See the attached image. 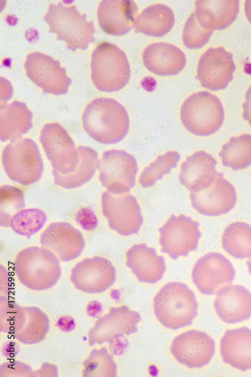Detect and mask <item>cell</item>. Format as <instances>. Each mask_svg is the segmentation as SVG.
Wrapping results in <instances>:
<instances>
[{
	"instance_id": "cell-1",
	"label": "cell",
	"mask_w": 251,
	"mask_h": 377,
	"mask_svg": "<svg viewBox=\"0 0 251 377\" xmlns=\"http://www.w3.org/2000/svg\"><path fill=\"white\" fill-rule=\"evenodd\" d=\"M82 121L85 132L94 141L104 145L122 140L130 126L126 108L116 100L103 97L94 99L86 105Z\"/></svg>"
},
{
	"instance_id": "cell-2",
	"label": "cell",
	"mask_w": 251,
	"mask_h": 377,
	"mask_svg": "<svg viewBox=\"0 0 251 377\" xmlns=\"http://www.w3.org/2000/svg\"><path fill=\"white\" fill-rule=\"evenodd\" d=\"M14 270L23 286L36 291L51 288L62 274L60 260L43 246H31L20 251L15 259Z\"/></svg>"
},
{
	"instance_id": "cell-3",
	"label": "cell",
	"mask_w": 251,
	"mask_h": 377,
	"mask_svg": "<svg viewBox=\"0 0 251 377\" xmlns=\"http://www.w3.org/2000/svg\"><path fill=\"white\" fill-rule=\"evenodd\" d=\"M153 305L159 321L174 330L191 325L198 315L195 295L183 282H170L164 285L155 296Z\"/></svg>"
},
{
	"instance_id": "cell-4",
	"label": "cell",
	"mask_w": 251,
	"mask_h": 377,
	"mask_svg": "<svg viewBox=\"0 0 251 377\" xmlns=\"http://www.w3.org/2000/svg\"><path fill=\"white\" fill-rule=\"evenodd\" d=\"M49 31L56 35L57 39L64 42L72 51L85 50L95 41L93 23L88 21L85 14H81L75 5L65 6L60 2L50 4L44 17Z\"/></svg>"
},
{
	"instance_id": "cell-5",
	"label": "cell",
	"mask_w": 251,
	"mask_h": 377,
	"mask_svg": "<svg viewBox=\"0 0 251 377\" xmlns=\"http://www.w3.org/2000/svg\"><path fill=\"white\" fill-rule=\"evenodd\" d=\"M90 67L92 82L100 91L120 90L129 81L131 68L127 55L112 43L102 42L95 48Z\"/></svg>"
},
{
	"instance_id": "cell-6",
	"label": "cell",
	"mask_w": 251,
	"mask_h": 377,
	"mask_svg": "<svg viewBox=\"0 0 251 377\" xmlns=\"http://www.w3.org/2000/svg\"><path fill=\"white\" fill-rule=\"evenodd\" d=\"M224 117L219 99L207 91L193 93L185 100L180 109L183 126L191 134L200 137L216 133L223 125Z\"/></svg>"
},
{
	"instance_id": "cell-7",
	"label": "cell",
	"mask_w": 251,
	"mask_h": 377,
	"mask_svg": "<svg viewBox=\"0 0 251 377\" xmlns=\"http://www.w3.org/2000/svg\"><path fill=\"white\" fill-rule=\"evenodd\" d=\"M2 160L9 178L22 185L35 183L42 176V156L37 144L30 138L11 141L3 149Z\"/></svg>"
},
{
	"instance_id": "cell-8",
	"label": "cell",
	"mask_w": 251,
	"mask_h": 377,
	"mask_svg": "<svg viewBox=\"0 0 251 377\" xmlns=\"http://www.w3.org/2000/svg\"><path fill=\"white\" fill-rule=\"evenodd\" d=\"M39 140L51 163L53 175H66L75 171L79 162V152L68 132L60 124H45Z\"/></svg>"
},
{
	"instance_id": "cell-9",
	"label": "cell",
	"mask_w": 251,
	"mask_h": 377,
	"mask_svg": "<svg viewBox=\"0 0 251 377\" xmlns=\"http://www.w3.org/2000/svg\"><path fill=\"white\" fill-rule=\"evenodd\" d=\"M98 168L101 185L112 194H126L136 185L138 172L137 160L123 150L105 151Z\"/></svg>"
},
{
	"instance_id": "cell-10",
	"label": "cell",
	"mask_w": 251,
	"mask_h": 377,
	"mask_svg": "<svg viewBox=\"0 0 251 377\" xmlns=\"http://www.w3.org/2000/svg\"><path fill=\"white\" fill-rule=\"evenodd\" d=\"M158 231L161 252L173 260L196 250L202 235L199 223L184 214L171 215Z\"/></svg>"
},
{
	"instance_id": "cell-11",
	"label": "cell",
	"mask_w": 251,
	"mask_h": 377,
	"mask_svg": "<svg viewBox=\"0 0 251 377\" xmlns=\"http://www.w3.org/2000/svg\"><path fill=\"white\" fill-rule=\"evenodd\" d=\"M101 204L103 215L111 229L124 236L139 232L144 218L135 197L130 194L113 195L105 191L101 195Z\"/></svg>"
},
{
	"instance_id": "cell-12",
	"label": "cell",
	"mask_w": 251,
	"mask_h": 377,
	"mask_svg": "<svg viewBox=\"0 0 251 377\" xmlns=\"http://www.w3.org/2000/svg\"><path fill=\"white\" fill-rule=\"evenodd\" d=\"M24 67L28 77L44 92L55 96L68 92L71 79L59 61L50 56L39 52L30 53Z\"/></svg>"
},
{
	"instance_id": "cell-13",
	"label": "cell",
	"mask_w": 251,
	"mask_h": 377,
	"mask_svg": "<svg viewBox=\"0 0 251 377\" xmlns=\"http://www.w3.org/2000/svg\"><path fill=\"white\" fill-rule=\"evenodd\" d=\"M235 270L231 261L222 254L211 252L199 258L191 277L198 290L205 295L216 294L224 286L231 284Z\"/></svg>"
},
{
	"instance_id": "cell-14",
	"label": "cell",
	"mask_w": 251,
	"mask_h": 377,
	"mask_svg": "<svg viewBox=\"0 0 251 377\" xmlns=\"http://www.w3.org/2000/svg\"><path fill=\"white\" fill-rule=\"evenodd\" d=\"M116 270L108 259L99 256L84 258L72 268L70 279L76 289L87 294H98L111 287Z\"/></svg>"
},
{
	"instance_id": "cell-15",
	"label": "cell",
	"mask_w": 251,
	"mask_h": 377,
	"mask_svg": "<svg viewBox=\"0 0 251 377\" xmlns=\"http://www.w3.org/2000/svg\"><path fill=\"white\" fill-rule=\"evenodd\" d=\"M235 69L231 53L222 47L210 48L199 60L196 78L205 88L211 91L222 90L233 79Z\"/></svg>"
},
{
	"instance_id": "cell-16",
	"label": "cell",
	"mask_w": 251,
	"mask_h": 377,
	"mask_svg": "<svg viewBox=\"0 0 251 377\" xmlns=\"http://www.w3.org/2000/svg\"><path fill=\"white\" fill-rule=\"evenodd\" d=\"M215 349L214 340L206 333L197 330L184 332L174 338L170 351L175 358L189 368L208 364Z\"/></svg>"
},
{
	"instance_id": "cell-17",
	"label": "cell",
	"mask_w": 251,
	"mask_h": 377,
	"mask_svg": "<svg viewBox=\"0 0 251 377\" xmlns=\"http://www.w3.org/2000/svg\"><path fill=\"white\" fill-rule=\"evenodd\" d=\"M141 319L139 312L130 310L127 306L111 307L108 313L98 319L90 329L88 334L89 344L93 346L110 343L115 337L136 333Z\"/></svg>"
},
{
	"instance_id": "cell-18",
	"label": "cell",
	"mask_w": 251,
	"mask_h": 377,
	"mask_svg": "<svg viewBox=\"0 0 251 377\" xmlns=\"http://www.w3.org/2000/svg\"><path fill=\"white\" fill-rule=\"evenodd\" d=\"M189 197L192 207L208 217L227 214L235 207L237 200L235 187L219 172L210 187L198 193H191Z\"/></svg>"
},
{
	"instance_id": "cell-19",
	"label": "cell",
	"mask_w": 251,
	"mask_h": 377,
	"mask_svg": "<svg viewBox=\"0 0 251 377\" xmlns=\"http://www.w3.org/2000/svg\"><path fill=\"white\" fill-rule=\"evenodd\" d=\"M40 242L63 262L77 258L85 246L81 232L66 222L49 224L41 234Z\"/></svg>"
},
{
	"instance_id": "cell-20",
	"label": "cell",
	"mask_w": 251,
	"mask_h": 377,
	"mask_svg": "<svg viewBox=\"0 0 251 377\" xmlns=\"http://www.w3.org/2000/svg\"><path fill=\"white\" fill-rule=\"evenodd\" d=\"M138 9L132 0H103L98 7V24L106 33L115 36L128 34L134 27Z\"/></svg>"
},
{
	"instance_id": "cell-21",
	"label": "cell",
	"mask_w": 251,
	"mask_h": 377,
	"mask_svg": "<svg viewBox=\"0 0 251 377\" xmlns=\"http://www.w3.org/2000/svg\"><path fill=\"white\" fill-rule=\"evenodd\" d=\"M217 161L205 151L195 152L182 163L180 183L191 193H198L210 187L219 173Z\"/></svg>"
},
{
	"instance_id": "cell-22",
	"label": "cell",
	"mask_w": 251,
	"mask_h": 377,
	"mask_svg": "<svg viewBox=\"0 0 251 377\" xmlns=\"http://www.w3.org/2000/svg\"><path fill=\"white\" fill-rule=\"evenodd\" d=\"M214 308L224 323L235 324L251 317V292L241 285H228L216 294Z\"/></svg>"
},
{
	"instance_id": "cell-23",
	"label": "cell",
	"mask_w": 251,
	"mask_h": 377,
	"mask_svg": "<svg viewBox=\"0 0 251 377\" xmlns=\"http://www.w3.org/2000/svg\"><path fill=\"white\" fill-rule=\"evenodd\" d=\"M126 265L140 282L154 284L161 280L166 270L165 258L145 243L136 244L126 253Z\"/></svg>"
},
{
	"instance_id": "cell-24",
	"label": "cell",
	"mask_w": 251,
	"mask_h": 377,
	"mask_svg": "<svg viewBox=\"0 0 251 377\" xmlns=\"http://www.w3.org/2000/svg\"><path fill=\"white\" fill-rule=\"evenodd\" d=\"M142 59L149 71L161 76L177 75L186 64V56L181 49L164 42L147 46L143 51Z\"/></svg>"
},
{
	"instance_id": "cell-25",
	"label": "cell",
	"mask_w": 251,
	"mask_h": 377,
	"mask_svg": "<svg viewBox=\"0 0 251 377\" xmlns=\"http://www.w3.org/2000/svg\"><path fill=\"white\" fill-rule=\"evenodd\" d=\"M223 361L242 371L251 370V329L244 326L225 331L220 341Z\"/></svg>"
},
{
	"instance_id": "cell-26",
	"label": "cell",
	"mask_w": 251,
	"mask_h": 377,
	"mask_svg": "<svg viewBox=\"0 0 251 377\" xmlns=\"http://www.w3.org/2000/svg\"><path fill=\"white\" fill-rule=\"evenodd\" d=\"M238 0H198L194 12L199 23L209 30H222L236 19L239 10Z\"/></svg>"
},
{
	"instance_id": "cell-27",
	"label": "cell",
	"mask_w": 251,
	"mask_h": 377,
	"mask_svg": "<svg viewBox=\"0 0 251 377\" xmlns=\"http://www.w3.org/2000/svg\"><path fill=\"white\" fill-rule=\"evenodd\" d=\"M33 114L26 104L14 101L1 104L0 110V139L2 142L21 138L32 127Z\"/></svg>"
},
{
	"instance_id": "cell-28",
	"label": "cell",
	"mask_w": 251,
	"mask_h": 377,
	"mask_svg": "<svg viewBox=\"0 0 251 377\" xmlns=\"http://www.w3.org/2000/svg\"><path fill=\"white\" fill-rule=\"evenodd\" d=\"M174 14L168 6L151 5L145 8L136 18L134 27L137 33L153 37H162L174 26Z\"/></svg>"
},
{
	"instance_id": "cell-29",
	"label": "cell",
	"mask_w": 251,
	"mask_h": 377,
	"mask_svg": "<svg viewBox=\"0 0 251 377\" xmlns=\"http://www.w3.org/2000/svg\"><path fill=\"white\" fill-rule=\"evenodd\" d=\"M77 148L80 159L75 171L66 175H53L54 184L66 190L81 187L89 181L99 166L98 155L94 149L83 145Z\"/></svg>"
},
{
	"instance_id": "cell-30",
	"label": "cell",
	"mask_w": 251,
	"mask_h": 377,
	"mask_svg": "<svg viewBox=\"0 0 251 377\" xmlns=\"http://www.w3.org/2000/svg\"><path fill=\"white\" fill-rule=\"evenodd\" d=\"M24 314L18 329L13 333L16 339L25 344L32 345L43 341L50 328L47 315L36 307H24Z\"/></svg>"
},
{
	"instance_id": "cell-31",
	"label": "cell",
	"mask_w": 251,
	"mask_h": 377,
	"mask_svg": "<svg viewBox=\"0 0 251 377\" xmlns=\"http://www.w3.org/2000/svg\"><path fill=\"white\" fill-rule=\"evenodd\" d=\"M221 244L223 249L233 258L251 257V225L241 221L229 224L224 230Z\"/></svg>"
},
{
	"instance_id": "cell-32",
	"label": "cell",
	"mask_w": 251,
	"mask_h": 377,
	"mask_svg": "<svg viewBox=\"0 0 251 377\" xmlns=\"http://www.w3.org/2000/svg\"><path fill=\"white\" fill-rule=\"evenodd\" d=\"M223 165L236 171L251 165V134L232 136L219 153Z\"/></svg>"
},
{
	"instance_id": "cell-33",
	"label": "cell",
	"mask_w": 251,
	"mask_h": 377,
	"mask_svg": "<svg viewBox=\"0 0 251 377\" xmlns=\"http://www.w3.org/2000/svg\"><path fill=\"white\" fill-rule=\"evenodd\" d=\"M180 158V153L176 151H169L159 155L144 168L139 179L140 184L144 188L154 186L177 166Z\"/></svg>"
},
{
	"instance_id": "cell-34",
	"label": "cell",
	"mask_w": 251,
	"mask_h": 377,
	"mask_svg": "<svg viewBox=\"0 0 251 377\" xmlns=\"http://www.w3.org/2000/svg\"><path fill=\"white\" fill-rule=\"evenodd\" d=\"M83 376L115 377L117 365L105 347L93 349L83 362Z\"/></svg>"
},
{
	"instance_id": "cell-35",
	"label": "cell",
	"mask_w": 251,
	"mask_h": 377,
	"mask_svg": "<svg viewBox=\"0 0 251 377\" xmlns=\"http://www.w3.org/2000/svg\"><path fill=\"white\" fill-rule=\"evenodd\" d=\"M47 220L46 213L40 209H24L12 217L10 227L20 235L31 236L43 227Z\"/></svg>"
},
{
	"instance_id": "cell-36",
	"label": "cell",
	"mask_w": 251,
	"mask_h": 377,
	"mask_svg": "<svg viewBox=\"0 0 251 377\" xmlns=\"http://www.w3.org/2000/svg\"><path fill=\"white\" fill-rule=\"evenodd\" d=\"M26 207L24 192L10 185L0 187V225L9 227L12 217Z\"/></svg>"
},
{
	"instance_id": "cell-37",
	"label": "cell",
	"mask_w": 251,
	"mask_h": 377,
	"mask_svg": "<svg viewBox=\"0 0 251 377\" xmlns=\"http://www.w3.org/2000/svg\"><path fill=\"white\" fill-rule=\"evenodd\" d=\"M213 31L205 28L198 21L194 12L184 25L182 39L184 45L189 49L201 48L209 41Z\"/></svg>"
},
{
	"instance_id": "cell-38",
	"label": "cell",
	"mask_w": 251,
	"mask_h": 377,
	"mask_svg": "<svg viewBox=\"0 0 251 377\" xmlns=\"http://www.w3.org/2000/svg\"><path fill=\"white\" fill-rule=\"evenodd\" d=\"M24 314L23 307L15 301L1 296L0 300V330L13 334L19 328Z\"/></svg>"
},
{
	"instance_id": "cell-39",
	"label": "cell",
	"mask_w": 251,
	"mask_h": 377,
	"mask_svg": "<svg viewBox=\"0 0 251 377\" xmlns=\"http://www.w3.org/2000/svg\"><path fill=\"white\" fill-rule=\"evenodd\" d=\"M1 376H33L35 373L30 366L20 361L7 362L1 366Z\"/></svg>"
},
{
	"instance_id": "cell-40",
	"label": "cell",
	"mask_w": 251,
	"mask_h": 377,
	"mask_svg": "<svg viewBox=\"0 0 251 377\" xmlns=\"http://www.w3.org/2000/svg\"><path fill=\"white\" fill-rule=\"evenodd\" d=\"M242 117L251 125V84L246 92L245 102L242 105Z\"/></svg>"
},
{
	"instance_id": "cell-41",
	"label": "cell",
	"mask_w": 251,
	"mask_h": 377,
	"mask_svg": "<svg viewBox=\"0 0 251 377\" xmlns=\"http://www.w3.org/2000/svg\"><path fill=\"white\" fill-rule=\"evenodd\" d=\"M244 10L246 18L251 24V0H247L244 4Z\"/></svg>"
},
{
	"instance_id": "cell-42",
	"label": "cell",
	"mask_w": 251,
	"mask_h": 377,
	"mask_svg": "<svg viewBox=\"0 0 251 377\" xmlns=\"http://www.w3.org/2000/svg\"><path fill=\"white\" fill-rule=\"evenodd\" d=\"M246 264L247 267L248 272L251 275V257L248 258L246 262Z\"/></svg>"
},
{
	"instance_id": "cell-43",
	"label": "cell",
	"mask_w": 251,
	"mask_h": 377,
	"mask_svg": "<svg viewBox=\"0 0 251 377\" xmlns=\"http://www.w3.org/2000/svg\"><path fill=\"white\" fill-rule=\"evenodd\" d=\"M250 176H251V173H250Z\"/></svg>"
}]
</instances>
